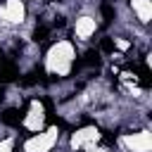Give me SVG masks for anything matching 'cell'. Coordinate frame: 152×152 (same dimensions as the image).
I'll return each mask as SVG.
<instances>
[{
	"mask_svg": "<svg viewBox=\"0 0 152 152\" xmlns=\"http://www.w3.org/2000/svg\"><path fill=\"white\" fill-rule=\"evenodd\" d=\"M76 57H78V55H76L74 40L59 38V40H55V43L48 48V52H45V57H43V69H45V74H48L50 78H66V76L71 74V69H74Z\"/></svg>",
	"mask_w": 152,
	"mask_h": 152,
	"instance_id": "6da1fadb",
	"label": "cell"
},
{
	"mask_svg": "<svg viewBox=\"0 0 152 152\" xmlns=\"http://www.w3.org/2000/svg\"><path fill=\"white\" fill-rule=\"evenodd\" d=\"M59 135H62V128H59L57 124H50V126H45L43 131L31 133V135L24 140L21 150H24V152H52L55 145L59 142Z\"/></svg>",
	"mask_w": 152,
	"mask_h": 152,
	"instance_id": "7a4b0ae2",
	"label": "cell"
},
{
	"mask_svg": "<svg viewBox=\"0 0 152 152\" xmlns=\"http://www.w3.org/2000/svg\"><path fill=\"white\" fill-rule=\"evenodd\" d=\"M97 142H102V131L95 124L78 126V128H74L69 133V150L71 152H83V150H88V147H93Z\"/></svg>",
	"mask_w": 152,
	"mask_h": 152,
	"instance_id": "3957f363",
	"label": "cell"
},
{
	"mask_svg": "<svg viewBox=\"0 0 152 152\" xmlns=\"http://www.w3.org/2000/svg\"><path fill=\"white\" fill-rule=\"evenodd\" d=\"M19 124H21V128L28 131V133L43 131V128L48 126V109H45V102H43L40 97H33V100L28 102V109H26V114L21 116Z\"/></svg>",
	"mask_w": 152,
	"mask_h": 152,
	"instance_id": "277c9868",
	"label": "cell"
},
{
	"mask_svg": "<svg viewBox=\"0 0 152 152\" xmlns=\"http://www.w3.org/2000/svg\"><path fill=\"white\" fill-rule=\"evenodd\" d=\"M119 147L124 152H152V133L150 128H135L119 135Z\"/></svg>",
	"mask_w": 152,
	"mask_h": 152,
	"instance_id": "5b68a950",
	"label": "cell"
},
{
	"mask_svg": "<svg viewBox=\"0 0 152 152\" xmlns=\"http://www.w3.org/2000/svg\"><path fill=\"white\" fill-rule=\"evenodd\" d=\"M28 19L26 0H2L0 2V26H21Z\"/></svg>",
	"mask_w": 152,
	"mask_h": 152,
	"instance_id": "8992f818",
	"label": "cell"
},
{
	"mask_svg": "<svg viewBox=\"0 0 152 152\" xmlns=\"http://www.w3.org/2000/svg\"><path fill=\"white\" fill-rule=\"evenodd\" d=\"M100 28V17L97 14H90V12H81L76 14L74 24H71V33L78 43H88Z\"/></svg>",
	"mask_w": 152,
	"mask_h": 152,
	"instance_id": "52a82bcc",
	"label": "cell"
},
{
	"mask_svg": "<svg viewBox=\"0 0 152 152\" xmlns=\"http://www.w3.org/2000/svg\"><path fill=\"white\" fill-rule=\"evenodd\" d=\"M128 10L133 12L140 26H150L152 21V0H128Z\"/></svg>",
	"mask_w": 152,
	"mask_h": 152,
	"instance_id": "ba28073f",
	"label": "cell"
},
{
	"mask_svg": "<svg viewBox=\"0 0 152 152\" xmlns=\"http://www.w3.org/2000/svg\"><path fill=\"white\" fill-rule=\"evenodd\" d=\"M14 145H17V138L14 135L0 138V152H14Z\"/></svg>",
	"mask_w": 152,
	"mask_h": 152,
	"instance_id": "9c48e42d",
	"label": "cell"
},
{
	"mask_svg": "<svg viewBox=\"0 0 152 152\" xmlns=\"http://www.w3.org/2000/svg\"><path fill=\"white\" fill-rule=\"evenodd\" d=\"M83 152H112V147H107V145L97 142V145H93V147H88V150H83Z\"/></svg>",
	"mask_w": 152,
	"mask_h": 152,
	"instance_id": "30bf717a",
	"label": "cell"
}]
</instances>
